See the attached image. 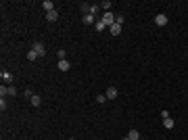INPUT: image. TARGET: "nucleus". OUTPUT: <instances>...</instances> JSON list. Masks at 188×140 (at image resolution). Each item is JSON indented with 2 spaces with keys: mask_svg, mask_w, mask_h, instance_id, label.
<instances>
[{
  "mask_svg": "<svg viewBox=\"0 0 188 140\" xmlns=\"http://www.w3.org/2000/svg\"><path fill=\"white\" fill-rule=\"evenodd\" d=\"M115 19H117V17H115L113 13H105V15H102V23H105V25H109V27L115 23Z\"/></svg>",
  "mask_w": 188,
  "mask_h": 140,
  "instance_id": "f257e3e1",
  "label": "nucleus"
},
{
  "mask_svg": "<svg viewBox=\"0 0 188 140\" xmlns=\"http://www.w3.org/2000/svg\"><path fill=\"white\" fill-rule=\"evenodd\" d=\"M32 50H36V52H38V56H44V54H46V46H44L42 42H36Z\"/></svg>",
  "mask_w": 188,
  "mask_h": 140,
  "instance_id": "f03ea898",
  "label": "nucleus"
},
{
  "mask_svg": "<svg viewBox=\"0 0 188 140\" xmlns=\"http://www.w3.org/2000/svg\"><path fill=\"white\" fill-rule=\"evenodd\" d=\"M155 23H157L159 27L167 25V15H157V17H155Z\"/></svg>",
  "mask_w": 188,
  "mask_h": 140,
  "instance_id": "7ed1b4c3",
  "label": "nucleus"
},
{
  "mask_svg": "<svg viewBox=\"0 0 188 140\" xmlns=\"http://www.w3.org/2000/svg\"><path fill=\"white\" fill-rule=\"evenodd\" d=\"M59 69H61V71H69V69H71V63H69L67 59H61V61H59Z\"/></svg>",
  "mask_w": 188,
  "mask_h": 140,
  "instance_id": "20e7f679",
  "label": "nucleus"
},
{
  "mask_svg": "<svg viewBox=\"0 0 188 140\" xmlns=\"http://www.w3.org/2000/svg\"><path fill=\"white\" fill-rule=\"evenodd\" d=\"M107 98H109V100H115V98H117V88H113V86H111V88H107Z\"/></svg>",
  "mask_w": 188,
  "mask_h": 140,
  "instance_id": "39448f33",
  "label": "nucleus"
},
{
  "mask_svg": "<svg viewBox=\"0 0 188 140\" xmlns=\"http://www.w3.org/2000/svg\"><path fill=\"white\" fill-rule=\"evenodd\" d=\"M109 29H111V34H113V36H119V34H121V23H113Z\"/></svg>",
  "mask_w": 188,
  "mask_h": 140,
  "instance_id": "423d86ee",
  "label": "nucleus"
},
{
  "mask_svg": "<svg viewBox=\"0 0 188 140\" xmlns=\"http://www.w3.org/2000/svg\"><path fill=\"white\" fill-rule=\"evenodd\" d=\"M46 19H48V21H56V19H59V13H56V8H54V11H50V13H46Z\"/></svg>",
  "mask_w": 188,
  "mask_h": 140,
  "instance_id": "0eeeda50",
  "label": "nucleus"
},
{
  "mask_svg": "<svg viewBox=\"0 0 188 140\" xmlns=\"http://www.w3.org/2000/svg\"><path fill=\"white\" fill-rule=\"evenodd\" d=\"M42 6H44V11H46V13H50V11H54V4H52L50 0H44V2H42Z\"/></svg>",
  "mask_w": 188,
  "mask_h": 140,
  "instance_id": "6e6552de",
  "label": "nucleus"
},
{
  "mask_svg": "<svg viewBox=\"0 0 188 140\" xmlns=\"http://www.w3.org/2000/svg\"><path fill=\"white\" fill-rule=\"evenodd\" d=\"M128 138H130V140H140V134H138V130H130Z\"/></svg>",
  "mask_w": 188,
  "mask_h": 140,
  "instance_id": "1a4fd4ad",
  "label": "nucleus"
},
{
  "mask_svg": "<svg viewBox=\"0 0 188 140\" xmlns=\"http://www.w3.org/2000/svg\"><path fill=\"white\" fill-rule=\"evenodd\" d=\"M163 126H165L167 130H171V128H174L176 123H174V119H171V117H167V119H163Z\"/></svg>",
  "mask_w": 188,
  "mask_h": 140,
  "instance_id": "9d476101",
  "label": "nucleus"
},
{
  "mask_svg": "<svg viewBox=\"0 0 188 140\" xmlns=\"http://www.w3.org/2000/svg\"><path fill=\"white\" fill-rule=\"evenodd\" d=\"M32 105H36V107H40V105H42V98H40L38 94H34V96H32Z\"/></svg>",
  "mask_w": 188,
  "mask_h": 140,
  "instance_id": "9b49d317",
  "label": "nucleus"
},
{
  "mask_svg": "<svg viewBox=\"0 0 188 140\" xmlns=\"http://www.w3.org/2000/svg\"><path fill=\"white\" fill-rule=\"evenodd\" d=\"M82 23H86V25H90V23H94V17H92V15H84V19H82Z\"/></svg>",
  "mask_w": 188,
  "mask_h": 140,
  "instance_id": "f8f14e48",
  "label": "nucleus"
},
{
  "mask_svg": "<svg viewBox=\"0 0 188 140\" xmlns=\"http://www.w3.org/2000/svg\"><path fill=\"white\" fill-rule=\"evenodd\" d=\"M36 59H38V52L36 50H29L27 52V61H36Z\"/></svg>",
  "mask_w": 188,
  "mask_h": 140,
  "instance_id": "ddd939ff",
  "label": "nucleus"
},
{
  "mask_svg": "<svg viewBox=\"0 0 188 140\" xmlns=\"http://www.w3.org/2000/svg\"><path fill=\"white\" fill-rule=\"evenodd\" d=\"M0 75H2V80H4V82H13V75H11L8 71H2Z\"/></svg>",
  "mask_w": 188,
  "mask_h": 140,
  "instance_id": "4468645a",
  "label": "nucleus"
},
{
  "mask_svg": "<svg viewBox=\"0 0 188 140\" xmlns=\"http://www.w3.org/2000/svg\"><path fill=\"white\" fill-rule=\"evenodd\" d=\"M94 27H96V32H102L107 25H105V23H102V19H100V21H96V25H94Z\"/></svg>",
  "mask_w": 188,
  "mask_h": 140,
  "instance_id": "2eb2a0df",
  "label": "nucleus"
},
{
  "mask_svg": "<svg viewBox=\"0 0 188 140\" xmlns=\"http://www.w3.org/2000/svg\"><path fill=\"white\" fill-rule=\"evenodd\" d=\"M6 94H8V96H15V94H17V88H15V86H8V88H6Z\"/></svg>",
  "mask_w": 188,
  "mask_h": 140,
  "instance_id": "dca6fc26",
  "label": "nucleus"
},
{
  "mask_svg": "<svg viewBox=\"0 0 188 140\" xmlns=\"http://www.w3.org/2000/svg\"><path fill=\"white\" fill-rule=\"evenodd\" d=\"M88 15H98V6H94V4H90V13H88Z\"/></svg>",
  "mask_w": 188,
  "mask_h": 140,
  "instance_id": "f3484780",
  "label": "nucleus"
},
{
  "mask_svg": "<svg viewBox=\"0 0 188 140\" xmlns=\"http://www.w3.org/2000/svg\"><path fill=\"white\" fill-rule=\"evenodd\" d=\"M100 6H102V8H105V11H107V13H109V8H111V2H109V0H105V2H102V4H100Z\"/></svg>",
  "mask_w": 188,
  "mask_h": 140,
  "instance_id": "a211bd4d",
  "label": "nucleus"
},
{
  "mask_svg": "<svg viewBox=\"0 0 188 140\" xmlns=\"http://www.w3.org/2000/svg\"><path fill=\"white\" fill-rule=\"evenodd\" d=\"M96 100H98V102H105V100H107V94H98Z\"/></svg>",
  "mask_w": 188,
  "mask_h": 140,
  "instance_id": "6ab92c4d",
  "label": "nucleus"
},
{
  "mask_svg": "<svg viewBox=\"0 0 188 140\" xmlns=\"http://www.w3.org/2000/svg\"><path fill=\"white\" fill-rule=\"evenodd\" d=\"M23 94H25L27 98H32V96H34V92H32V90H23Z\"/></svg>",
  "mask_w": 188,
  "mask_h": 140,
  "instance_id": "aec40b11",
  "label": "nucleus"
},
{
  "mask_svg": "<svg viewBox=\"0 0 188 140\" xmlns=\"http://www.w3.org/2000/svg\"><path fill=\"white\" fill-rule=\"evenodd\" d=\"M123 140H130V138H123Z\"/></svg>",
  "mask_w": 188,
  "mask_h": 140,
  "instance_id": "412c9836",
  "label": "nucleus"
}]
</instances>
